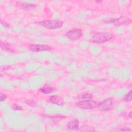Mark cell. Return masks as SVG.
<instances>
[{
  "label": "cell",
  "mask_w": 132,
  "mask_h": 132,
  "mask_svg": "<svg viewBox=\"0 0 132 132\" xmlns=\"http://www.w3.org/2000/svg\"><path fill=\"white\" fill-rule=\"evenodd\" d=\"M26 103L27 105L31 107H36L37 106L36 103L32 100H27L26 101Z\"/></svg>",
  "instance_id": "15"
},
{
  "label": "cell",
  "mask_w": 132,
  "mask_h": 132,
  "mask_svg": "<svg viewBox=\"0 0 132 132\" xmlns=\"http://www.w3.org/2000/svg\"><path fill=\"white\" fill-rule=\"evenodd\" d=\"M54 89L53 87L47 85L43 86L40 89V91L44 94H50L52 93L54 91Z\"/></svg>",
  "instance_id": "12"
},
{
  "label": "cell",
  "mask_w": 132,
  "mask_h": 132,
  "mask_svg": "<svg viewBox=\"0 0 132 132\" xmlns=\"http://www.w3.org/2000/svg\"><path fill=\"white\" fill-rule=\"evenodd\" d=\"M40 24L42 26L50 29H54L60 28L63 22L57 20H46L40 22Z\"/></svg>",
  "instance_id": "2"
},
{
  "label": "cell",
  "mask_w": 132,
  "mask_h": 132,
  "mask_svg": "<svg viewBox=\"0 0 132 132\" xmlns=\"http://www.w3.org/2000/svg\"><path fill=\"white\" fill-rule=\"evenodd\" d=\"M113 104V99L111 98H108L98 104L97 107L100 110L106 111L109 110L112 107Z\"/></svg>",
  "instance_id": "5"
},
{
  "label": "cell",
  "mask_w": 132,
  "mask_h": 132,
  "mask_svg": "<svg viewBox=\"0 0 132 132\" xmlns=\"http://www.w3.org/2000/svg\"><path fill=\"white\" fill-rule=\"evenodd\" d=\"M129 118H131V112H130V113H129Z\"/></svg>",
  "instance_id": "19"
},
{
  "label": "cell",
  "mask_w": 132,
  "mask_h": 132,
  "mask_svg": "<svg viewBox=\"0 0 132 132\" xmlns=\"http://www.w3.org/2000/svg\"><path fill=\"white\" fill-rule=\"evenodd\" d=\"M50 101L52 104H56L59 106H62L64 104V102L62 98L57 95L51 96L50 98Z\"/></svg>",
  "instance_id": "9"
},
{
  "label": "cell",
  "mask_w": 132,
  "mask_h": 132,
  "mask_svg": "<svg viewBox=\"0 0 132 132\" xmlns=\"http://www.w3.org/2000/svg\"><path fill=\"white\" fill-rule=\"evenodd\" d=\"M12 108H13V109H14L15 110H22L23 109L22 107H21L19 105H14L12 106Z\"/></svg>",
  "instance_id": "16"
},
{
  "label": "cell",
  "mask_w": 132,
  "mask_h": 132,
  "mask_svg": "<svg viewBox=\"0 0 132 132\" xmlns=\"http://www.w3.org/2000/svg\"><path fill=\"white\" fill-rule=\"evenodd\" d=\"M98 103L94 101H81L76 103V106L84 109H91L97 107Z\"/></svg>",
  "instance_id": "3"
},
{
  "label": "cell",
  "mask_w": 132,
  "mask_h": 132,
  "mask_svg": "<svg viewBox=\"0 0 132 132\" xmlns=\"http://www.w3.org/2000/svg\"><path fill=\"white\" fill-rule=\"evenodd\" d=\"M1 24H2V25H4L5 26H6V27H8L9 25H8V24L6 23V22H5L4 21H3V20H1Z\"/></svg>",
  "instance_id": "18"
},
{
  "label": "cell",
  "mask_w": 132,
  "mask_h": 132,
  "mask_svg": "<svg viewBox=\"0 0 132 132\" xmlns=\"http://www.w3.org/2000/svg\"><path fill=\"white\" fill-rule=\"evenodd\" d=\"M113 35L108 32H98L95 33L92 38V41L96 43H102L112 39Z\"/></svg>",
  "instance_id": "1"
},
{
  "label": "cell",
  "mask_w": 132,
  "mask_h": 132,
  "mask_svg": "<svg viewBox=\"0 0 132 132\" xmlns=\"http://www.w3.org/2000/svg\"><path fill=\"white\" fill-rule=\"evenodd\" d=\"M130 21V19L128 17L126 16H121L119 18H112L107 20V21H105V22L107 23L110 24H113L114 25L116 26H120L125 24L127 22Z\"/></svg>",
  "instance_id": "6"
},
{
  "label": "cell",
  "mask_w": 132,
  "mask_h": 132,
  "mask_svg": "<svg viewBox=\"0 0 132 132\" xmlns=\"http://www.w3.org/2000/svg\"><path fill=\"white\" fill-rule=\"evenodd\" d=\"M1 47L4 51H6L10 52H13V49L12 48L11 45L9 43L1 42Z\"/></svg>",
  "instance_id": "11"
},
{
  "label": "cell",
  "mask_w": 132,
  "mask_h": 132,
  "mask_svg": "<svg viewBox=\"0 0 132 132\" xmlns=\"http://www.w3.org/2000/svg\"><path fill=\"white\" fill-rule=\"evenodd\" d=\"M79 126V121L77 119H73L70 121L67 125L69 129H77Z\"/></svg>",
  "instance_id": "10"
},
{
  "label": "cell",
  "mask_w": 132,
  "mask_h": 132,
  "mask_svg": "<svg viewBox=\"0 0 132 132\" xmlns=\"http://www.w3.org/2000/svg\"><path fill=\"white\" fill-rule=\"evenodd\" d=\"M92 98V95L91 94L89 93H85L83 94L80 95L78 97V99L81 100L82 101H89L91 100Z\"/></svg>",
  "instance_id": "13"
},
{
  "label": "cell",
  "mask_w": 132,
  "mask_h": 132,
  "mask_svg": "<svg viewBox=\"0 0 132 132\" xmlns=\"http://www.w3.org/2000/svg\"><path fill=\"white\" fill-rule=\"evenodd\" d=\"M67 37L72 40H77L80 39L82 36V30L80 28H73L67 31Z\"/></svg>",
  "instance_id": "4"
},
{
  "label": "cell",
  "mask_w": 132,
  "mask_h": 132,
  "mask_svg": "<svg viewBox=\"0 0 132 132\" xmlns=\"http://www.w3.org/2000/svg\"><path fill=\"white\" fill-rule=\"evenodd\" d=\"M124 100L126 102H129L131 101V91H130L124 97Z\"/></svg>",
  "instance_id": "14"
},
{
  "label": "cell",
  "mask_w": 132,
  "mask_h": 132,
  "mask_svg": "<svg viewBox=\"0 0 132 132\" xmlns=\"http://www.w3.org/2000/svg\"><path fill=\"white\" fill-rule=\"evenodd\" d=\"M16 6L20 9H24L26 10H31L35 9L37 5L35 4L28 3L23 2H17L16 3Z\"/></svg>",
  "instance_id": "8"
},
{
  "label": "cell",
  "mask_w": 132,
  "mask_h": 132,
  "mask_svg": "<svg viewBox=\"0 0 132 132\" xmlns=\"http://www.w3.org/2000/svg\"><path fill=\"white\" fill-rule=\"evenodd\" d=\"M7 98V96L3 94V93H1V101H4L5 100H6V98Z\"/></svg>",
  "instance_id": "17"
},
{
  "label": "cell",
  "mask_w": 132,
  "mask_h": 132,
  "mask_svg": "<svg viewBox=\"0 0 132 132\" xmlns=\"http://www.w3.org/2000/svg\"><path fill=\"white\" fill-rule=\"evenodd\" d=\"M29 50L34 52H41L48 51L51 50V47L47 45L39 44H29L28 45Z\"/></svg>",
  "instance_id": "7"
}]
</instances>
